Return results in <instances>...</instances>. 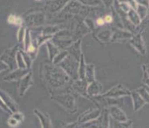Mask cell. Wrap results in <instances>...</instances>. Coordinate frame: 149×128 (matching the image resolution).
Instances as JSON below:
<instances>
[{
  "instance_id": "ee69618b",
  "label": "cell",
  "mask_w": 149,
  "mask_h": 128,
  "mask_svg": "<svg viewBox=\"0 0 149 128\" xmlns=\"http://www.w3.org/2000/svg\"><path fill=\"white\" fill-rule=\"evenodd\" d=\"M103 18L104 23H110L113 21V16L111 15H106Z\"/></svg>"
},
{
  "instance_id": "7bdbcfd3",
  "label": "cell",
  "mask_w": 149,
  "mask_h": 128,
  "mask_svg": "<svg viewBox=\"0 0 149 128\" xmlns=\"http://www.w3.org/2000/svg\"><path fill=\"white\" fill-rule=\"evenodd\" d=\"M9 68H8V66L6 65L4 62H3L1 59H0V73L3 71V70H8Z\"/></svg>"
},
{
  "instance_id": "b9f144b4",
  "label": "cell",
  "mask_w": 149,
  "mask_h": 128,
  "mask_svg": "<svg viewBox=\"0 0 149 128\" xmlns=\"http://www.w3.org/2000/svg\"><path fill=\"white\" fill-rule=\"evenodd\" d=\"M0 108H1V109H2L3 110H4L5 112L9 113V114H10V115L12 114V113H11V111H10V110L9 109L6 107V105L4 104V103L3 102V100L1 99V98H0Z\"/></svg>"
},
{
  "instance_id": "603a6c76",
  "label": "cell",
  "mask_w": 149,
  "mask_h": 128,
  "mask_svg": "<svg viewBox=\"0 0 149 128\" xmlns=\"http://www.w3.org/2000/svg\"><path fill=\"white\" fill-rule=\"evenodd\" d=\"M136 91L140 95V97L145 101L146 103H148L149 102V93H148V87L146 85H143L140 87L139 88L136 90Z\"/></svg>"
},
{
  "instance_id": "44dd1931",
  "label": "cell",
  "mask_w": 149,
  "mask_h": 128,
  "mask_svg": "<svg viewBox=\"0 0 149 128\" xmlns=\"http://www.w3.org/2000/svg\"><path fill=\"white\" fill-rule=\"evenodd\" d=\"M127 16H128V21L130 22L134 27H138L140 24L141 20L140 19L135 10L130 8V10L127 12Z\"/></svg>"
},
{
  "instance_id": "484cf974",
  "label": "cell",
  "mask_w": 149,
  "mask_h": 128,
  "mask_svg": "<svg viewBox=\"0 0 149 128\" xmlns=\"http://www.w3.org/2000/svg\"><path fill=\"white\" fill-rule=\"evenodd\" d=\"M101 115H102V121H101V127L100 128H109L110 120L108 108L102 109Z\"/></svg>"
},
{
  "instance_id": "d6986e66",
  "label": "cell",
  "mask_w": 149,
  "mask_h": 128,
  "mask_svg": "<svg viewBox=\"0 0 149 128\" xmlns=\"http://www.w3.org/2000/svg\"><path fill=\"white\" fill-rule=\"evenodd\" d=\"M85 80L88 84L96 80L95 79V66L93 64H86Z\"/></svg>"
},
{
  "instance_id": "83f0119b",
  "label": "cell",
  "mask_w": 149,
  "mask_h": 128,
  "mask_svg": "<svg viewBox=\"0 0 149 128\" xmlns=\"http://www.w3.org/2000/svg\"><path fill=\"white\" fill-rule=\"evenodd\" d=\"M148 6H144V5H140L138 3V6L136 10V12L139 16L140 20H143L144 18H147L148 15Z\"/></svg>"
},
{
  "instance_id": "d6a6232c",
  "label": "cell",
  "mask_w": 149,
  "mask_h": 128,
  "mask_svg": "<svg viewBox=\"0 0 149 128\" xmlns=\"http://www.w3.org/2000/svg\"><path fill=\"white\" fill-rule=\"evenodd\" d=\"M19 51L21 52L22 55V58L24 59L25 64H26V67L27 69L31 70V66H32V58H31V56L28 55L27 53L24 51L23 50H19Z\"/></svg>"
},
{
  "instance_id": "e575fe53",
  "label": "cell",
  "mask_w": 149,
  "mask_h": 128,
  "mask_svg": "<svg viewBox=\"0 0 149 128\" xmlns=\"http://www.w3.org/2000/svg\"><path fill=\"white\" fill-rule=\"evenodd\" d=\"M31 44V31L30 29H26V33H25L24 38V51H26L29 46Z\"/></svg>"
},
{
  "instance_id": "9c48e42d",
  "label": "cell",
  "mask_w": 149,
  "mask_h": 128,
  "mask_svg": "<svg viewBox=\"0 0 149 128\" xmlns=\"http://www.w3.org/2000/svg\"><path fill=\"white\" fill-rule=\"evenodd\" d=\"M102 110L100 108H96V109H89L86 110L85 112L82 113L77 119V122L79 124H83L85 122H89L92 120L97 119L100 115Z\"/></svg>"
},
{
  "instance_id": "7402d4cb",
  "label": "cell",
  "mask_w": 149,
  "mask_h": 128,
  "mask_svg": "<svg viewBox=\"0 0 149 128\" xmlns=\"http://www.w3.org/2000/svg\"><path fill=\"white\" fill-rule=\"evenodd\" d=\"M112 30L110 29H104L103 31H100L99 33H97L98 39L102 41V42H109L111 39L112 37Z\"/></svg>"
},
{
  "instance_id": "d590c367",
  "label": "cell",
  "mask_w": 149,
  "mask_h": 128,
  "mask_svg": "<svg viewBox=\"0 0 149 128\" xmlns=\"http://www.w3.org/2000/svg\"><path fill=\"white\" fill-rule=\"evenodd\" d=\"M25 33H26V27L25 26H22L19 28L18 32V43H22L25 38Z\"/></svg>"
},
{
  "instance_id": "ac0fdd59",
  "label": "cell",
  "mask_w": 149,
  "mask_h": 128,
  "mask_svg": "<svg viewBox=\"0 0 149 128\" xmlns=\"http://www.w3.org/2000/svg\"><path fill=\"white\" fill-rule=\"evenodd\" d=\"M130 95H131L132 99V103H133L134 111H138V110H140L145 104H147L146 103H145V101L143 100V98L140 97V95H139L136 91H131Z\"/></svg>"
},
{
  "instance_id": "1f68e13d",
  "label": "cell",
  "mask_w": 149,
  "mask_h": 128,
  "mask_svg": "<svg viewBox=\"0 0 149 128\" xmlns=\"http://www.w3.org/2000/svg\"><path fill=\"white\" fill-rule=\"evenodd\" d=\"M113 128H132V121L128 119L125 122L113 121Z\"/></svg>"
},
{
  "instance_id": "cb8c5ba5",
  "label": "cell",
  "mask_w": 149,
  "mask_h": 128,
  "mask_svg": "<svg viewBox=\"0 0 149 128\" xmlns=\"http://www.w3.org/2000/svg\"><path fill=\"white\" fill-rule=\"evenodd\" d=\"M85 67H86V64H85V63L84 55L81 54V58H80L79 67H78V79L85 80Z\"/></svg>"
},
{
  "instance_id": "f35d334b",
  "label": "cell",
  "mask_w": 149,
  "mask_h": 128,
  "mask_svg": "<svg viewBox=\"0 0 149 128\" xmlns=\"http://www.w3.org/2000/svg\"><path fill=\"white\" fill-rule=\"evenodd\" d=\"M80 3H82V4H85V5H88L89 6H97L99 4H103V2H97V1H88V2H84V1H80Z\"/></svg>"
},
{
  "instance_id": "d4e9b609",
  "label": "cell",
  "mask_w": 149,
  "mask_h": 128,
  "mask_svg": "<svg viewBox=\"0 0 149 128\" xmlns=\"http://www.w3.org/2000/svg\"><path fill=\"white\" fill-rule=\"evenodd\" d=\"M46 45H47V48H48V51H49V60L52 62L55 58V56L59 53V49L56 46H54L51 42H47Z\"/></svg>"
},
{
  "instance_id": "ffe728a7",
  "label": "cell",
  "mask_w": 149,
  "mask_h": 128,
  "mask_svg": "<svg viewBox=\"0 0 149 128\" xmlns=\"http://www.w3.org/2000/svg\"><path fill=\"white\" fill-rule=\"evenodd\" d=\"M49 4H47V6L49 7V11L51 13L57 12L59 11L62 7H65L66 6L68 2H61V1H57V2H49Z\"/></svg>"
},
{
  "instance_id": "7a4b0ae2",
  "label": "cell",
  "mask_w": 149,
  "mask_h": 128,
  "mask_svg": "<svg viewBox=\"0 0 149 128\" xmlns=\"http://www.w3.org/2000/svg\"><path fill=\"white\" fill-rule=\"evenodd\" d=\"M58 67L64 70L70 79L72 81L78 79V67H79V62L75 60L73 57L68 55L64 60L58 64Z\"/></svg>"
},
{
  "instance_id": "ba28073f",
  "label": "cell",
  "mask_w": 149,
  "mask_h": 128,
  "mask_svg": "<svg viewBox=\"0 0 149 128\" xmlns=\"http://www.w3.org/2000/svg\"><path fill=\"white\" fill-rule=\"evenodd\" d=\"M33 84V79H32V72L30 71L27 75H26L23 78L18 81V94L20 97L24 96L26 93L27 90Z\"/></svg>"
},
{
  "instance_id": "836d02e7",
  "label": "cell",
  "mask_w": 149,
  "mask_h": 128,
  "mask_svg": "<svg viewBox=\"0 0 149 128\" xmlns=\"http://www.w3.org/2000/svg\"><path fill=\"white\" fill-rule=\"evenodd\" d=\"M16 64L18 66V68H19V69H26V68L24 59L22 58V55L21 52L19 51V50L16 54Z\"/></svg>"
},
{
  "instance_id": "f546056e",
  "label": "cell",
  "mask_w": 149,
  "mask_h": 128,
  "mask_svg": "<svg viewBox=\"0 0 149 128\" xmlns=\"http://www.w3.org/2000/svg\"><path fill=\"white\" fill-rule=\"evenodd\" d=\"M7 22L9 23L10 24L15 25V26H22L23 23V19L21 17L15 15H10L7 18Z\"/></svg>"
},
{
  "instance_id": "5bb4252c",
  "label": "cell",
  "mask_w": 149,
  "mask_h": 128,
  "mask_svg": "<svg viewBox=\"0 0 149 128\" xmlns=\"http://www.w3.org/2000/svg\"><path fill=\"white\" fill-rule=\"evenodd\" d=\"M81 40H77L76 42L72 43L68 48H66V51L69 53V55L73 57L75 60L77 62L80 61V58L81 55Z\"/></svg>"
},
{
  "instance_id": "e0dca14e",
  "label": "cell",
  "mask_w": 149,
  "mask_h": 128,
  "mask_svg": "<svg viewBox=\"0 0 149 128\" xmlns=\"http://www.w3.org/2000/svg\"><path fill=\"white\" fill-rule=\"evenodd\" d=\"M113 34L111 37V42H116L118 40L122 39H128L132 37V34L131 32L127 31H123L120 29H116L115 31H113Z\"/></svg>"
},
{
  "instance_id": "ab89813d",
  "label": "cell",
  "mask_w": 149,
  "mask_h": 128,
  "mask_svg": "<svg viewBox=\"0 0 149 128\" xmlns=\"http://www.w3.org/2000/svg\"><path fill=\"white\" fill-rule=\"evenodd\" d=\"M7 123H8V125H9L10 127H16L18 124H20V123H19V122H18L15 119H14V118L11 117V116H10L9 119H8Z\"/></svg>"
},
{
  "instance_id": "4dcf8cb0",
  "label": "cell",
  "mask_w": 149,
  "mask_h": 128,
  "mask_svg": "<svg viewBox=\"0 0 149 128\" xmlns=\"http://www.w3.org/2000/svg\"><path fill=\"white\" fill-rule=\"evenodd\" d=\"M69 55V53L66 50H63L61 51L60 53H58V55L55 56V58H54V60L52 61V63L54 65H58L62 60H64L65 58H66L67 56Z\"/></svg>"
},
{
  "instance_id": "277c9868",
  "label": "cell",
  "mask_w": 149,
  "mask_h": 128,
  "mask_svg": "<svg viewBox=\"0 0 149 128\" xmlns=\"http://www.w3.org/2000/svg\"><path fill=\"white\" fill-rule=\"evenodd\" d=\"M18 51V46H14L12 48H10L3 53L0 56V59L8 66L10 70H15L16 65V54Z\"/></svg>"
},
{
  "instance_id": "9a60e30c",
  "label": "cell",
  "mask_w": 149,
  "mask_h": 128,
  "mask_svg": "<svg viewBox=\"0 0 149 128\" xmlns=\"http://www.w3.org/2000/svg\"><path fill=\"white\" fill-rule=\"evenodd\" d=\"M101 92H102V85H101L100 82H99L97 80H94L93 82L88 84L87 94H88L90 100H91V98L93 97L101 95Z\"/></svg>"
},
{
  "instance_id": "4316f807",
  "label": "cell",
  "mask_w": 149,
  "mask_h": 128,
  "mask_svg": "<svg viewBox=\"0 0 149 128\" xmlns=\"http://www.w3.org/2000/svg\"><path fill=\"white\" fill-rule=\"evenodd\" d=\"M68 4H69L68 6H65L64 11H66L67 13H70V14H76L77 12L79 11V2H70V4L72 6H70L69 3H68Z\"/></svg>"
},
{
  "instance_id": "6da1fadb",
  "label": "cell",
  "mask_w": 149,
  "mask_h": 128,
  "mask_svg": "<svg viewBox=\"0 0 149 128\" xmlns=\"http://www.w3.org/2000/svg\"><path fill=\"white\" fill-rule=\"evenodd\" d=\"M43 78L45 79L51 95L71 93L70 84L72 80L61 68L54 64H48L44 68Z\"/></svg>"
},
{
  "instance_id": "4fadbf2b",
  "label": "cell",
  "mask_w": 149,
  "mask_h": 128,
  "mask_svg": "<svg viewBox=\"0 0 149 128\" xmlns=\"http://www.w3.org/2000/svg\"><path fill=\"white\" fill-rule=\"evenodd\" d=\"M129 43H131V45L133 47L136 48V50L138 51V52H140L141 55H144L146 54V49H145V46H144V42L143 39H142L141 36V33H137L135 35H132Z\"/></svg>"
},
{
  "instance_id": "7c38bea8",
  "label": "cell",
  "mask_w": 149,
  "mask_h": 128,
  "mask_svg": "<svg viewBox=\"0 0 149 128\" xmlns=\"http://www.w3.org/2000/svg\"><path fill=\"white\" fill-rule=\"evenodd\" d=\"M30 71H31V70H29L27 68L26 69H16V70H12L10 73H9L8 75H6V76L3 77V81H6V82H12V81H18L20 80L22 78L27 75Z\"/></svg>"
},
{
  "instance_id": "5b68a950",
  "label": "cell",
  "mask_w": 149,
  "mask_h": 128,
  "mask_svg": "<svg viewBox=\"0 0 149 128\" xmlns=\"http://www.w3.org/2000/svg\"><path fill=\"white\" fill-rule=\"evenodd\" d=\"M130 94H131V91H129L122 84H117L115 87H113V88L109 90L107 92L101 94V96L117 98L124 97V96H129Z\"/></svg>"
},
{
  "instance_id": "2e32d148",
  "label": "cell",
  "mask_w": 149,
  "mask_h": 128,
  "mask_svg": "<svg viewBox=\"0 0 149 128\" xmlns=\"http://www.w3.org/2000/svg\"><path fill=\"white\" fill-rule=\"evenodd\" d=\"M33 112L39 119L42 128H52L51 120H50V118L48 114H44L38 109H35L33 110Z\"/></svg>"
},
{
  "instance_id": "8d00e7d4",
  "label": "cell",
  "mask_w": 149,
  "mask_h": 128,
  "mask_svg": "<svg viewBox=\"0 0 149 128\" xmlns=\"http://www.w3.org/2000/svg\"><path fill=\"white\" fill-rule=\"evenodd\" d=\"M143 68V82L144 83V85H146L148 87V67L145 65L142 66Z\"/></svg>"
},
{
  "instance_id": "3957f363",
  "label": "cell",
  "mask_w": 149,
  "mask_h": 128,
  "mask_svg": "<svg viewBox=\"0 0 149 128\" xmlns=\"http://www.w3.org/2000/svg\"><path fill=\"white\" fill-rule=\"evenodd\" d=\"M51 98L64 107L70 113L77 112V105L75 98L71 93H64L60 95H51Z\"/></svg>"
},
{
  "instance_id": "8fae6325",
  "label": "cell",
  "mask_w": 149,
  "mask_h": 128,
  "mask_svg": "<svg viewBox=\"0 0 149 128\" xmlns=\"http://www.w3.org/2000/svg\"><path fill=\"white\" fill-rule=\"evenodd\" d=\"M109 115L116 122H125L128 120L127 115L118 106H111L108 107Z\"/></svg>"
},
{
  "instance_id": "f1b7e54d",
  "label": "cell",
  "mask_w": 149,
  "mask_h": 128,
  "mask_svg": "<svg viewBox=\"0 0 149 128\" xmlns=\"http://www.w3.org/2000/svg\"><path fill=\"white\" fill-rule=\"evenodd\" d=\"M59 30H60V28L57 26H48V27L43 28L42 35H44V36H47V35L54 36V34L58 33Z\"/></svg>"
},
{
  "instance_id": "52a82bcc",
  "label": "cell",
  "mask_w": 149,
  "mask_h": 128,
  "mask_svg": "<svg viewBox=\"0 0 149 128\" xmlns=\"http://www.w3.org/2000/svg\"><path fill=\"white\" fill-rule=\"evenodd\" d=\"M26 27H40L45 23V15L44 13H33L26 16L24 21Z\"/></svg>"
},
{
  "instance_id": "30bf717a",
  "label": "cell",
  "mask_w": 149,
  "mask_h": 128,
  "mask_svg": "<svg viewBox=\"0 0 149 128\" xmlns=\"http://www.w3.org/2000/svg\"><path fill=\"white\" fill-rule=\"evenodd\" d=\"M0 98L3 100L4 104L6 105V107L11 111V113L19 111L18 104L16 103L15 101L12 98L10 97L6 92L4 91L2 89H0Z\"/></svg>"
},
{
  "instance_id": "60d3db41",
  "label": "cell",
  "mask_w": 149,
  "mask_h": 128,
  "mask_svg": "<svg viewBox=\"0 0 149 128\" xmlns=\"http://www.w3.org/2000/svg\"><path fill=\"white\" fill-rule=\"evenodd\" d=\"M61 128H80V124L77 122H75L73 123L66 124V125L63 126Z\"/></svg>"
},
{
  "instance_id": "f6af8a7d",
  "label": "cell",
  "mask_w": 149,
  "mask_h": 128,
  "mask_svg": "<svg viewBox=\"0 0 149 128\" xmlns=\"http://www.w3.org/2000/svg\"><path fill=\"white\" fill-rule=\"evenodd\" d=\"M104 23V21L103 18H98L97 20H96V24L99 26V27H101L103 26Z\"/></svg>"
},
{
  "instance_id": "8992f818",
  "label": "cell",
  "mask_w": 149,
  "mask_h": 128,
  "mask_svg": "<svg viewBox=\"0 0 149 128\" xmlns=\"http://www.w3.org/2000/svg\"><path fill=\"white\" fill-rule=\"evenodd\" d=\"M87 87H88V83L85 80L77 79L75 81H72L71 82L70 91H71V93H73V94L75 93L82 97L90 99L87 94Z\"/></svg>"
},
{
  "instance_id": "74e56055",
  "label": "cell",
  "mask_w": 149,
  "mask_h": 128,
  "mask_svg": "<svg viewBox=\"0 0 149 128\" xmlns=\"http://www.w3.org/2000/svg\"><path fill=\"white\" fill-rule=\"evenodd\" d=\"M10 116L13 117L14 119H15L19 123L22 122H23V120H24V115H23L22 113L20 112V111H17V112L12 113Z\"/></svg>"
}]
</instances>
